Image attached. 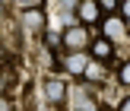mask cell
Listing matches in <instances>:
<instances>
[{
	"label": "cell",
	"instance_id": "cell-5",
	"mask_svg": "<svg viewBox=\"0 0 130 111\" xmlns=\"http://www.w3.org/2000/svg\"><path fill=\"white\" fill-rule=\"evenodd\" d=\"M92 54L99 57V60H111V54H114V44L108 41V38H95V41H92Z\"/></svg>",
	"mask_w": 130,
	"mask_h": 111
},
{
	"label": "cell",
	"instance_id": "cell-11",
	"mask_svg": "<svg viewBox=\"0 0 130 111\" xmlns=\"http://www.w3.org/2000/svg\"><path fill=\"white\" fill-rule=\"evenodd\" d=\"M121 83H124V86H130V60L121 67Z\"/></svg>",
	"mask_w": 130,
	"mask_h": 111
},
{
	"label": "cell",
	"instance_id": "cell-4",
	"mask_svg": "<svg viewBox=\"0 0 130 111\" xmlns=\"http://www.w3.org/2000/svg\"><path fill=\"white\" fill-rule=\"evenodd\" d=\"M86 41H89L86 29H67V32H63V44H67V48H73V51L86 48Z\"/></svg>",
	"mask_w": 130,
	"mask_h": 111
},
{
	"label": "cell",
	"instance_id": "cell-6",
	"mask_svg": "<svg viewBox=\"0 0 130 111\" xmlns=\"http://www.w3.org/2000/svg\"><path fill=\"white\" fill-rule=\"evenodd\" d=\"M86 64H89V57L76 51V54H70L67 60H63V67H67V70H73V73H83V70H86Z\"/></svg>",
	"mask_w": 130,
	"mask_h": 111
},
{
	"label": "cell",
	"instance_id": "cell-8",
	"mask_svg": "<svg viewBox=\"0 0 130 111\" xmlns=\"http://www.w3.org/2000/svg\"><path fill=\"white\" fill-rule=\"evenodd\" d=\"M83 73H86L89 80H105V70L95 67V64H86V70H83Z\"/></svg>",
	"mask_w": 130,
	"mask_h": 111
},
{
	"label": "cell",
	"instance_id": "cell-7",
	"mask_svg": "<svg viewBox=\"0 0 130 111\" xmlns=\"http://www.w3.org/2000/svg\"><path fill=\"white\" fill-rule=\"evenodd\" d=\"M121 35H124V22H121V19H108L105 22V38L108 41H118Z\"/></svg>",
	"mask_w": 130,
	"mask_h": 111
},
{
	"label": "cell",
	"instance_id": "cell-16",
	"mask_svg": "<svg viewBox=\"0 0 130 111\" xmlns=\"http://www.w3.org/2000/svg\"><path fill=\"white\" fill-rule=\"evenodd\" d=\"M121 13H124V19H130V0H124V3H121Z\"/></svg>",
	"mask_w": 130,
	"mask_h": 111
},
{
	"label": "cell",
	"instance_id": "cell-12",
	"mask_svg": "<svg viewBox=\"0 0 130 111\" xmlns=\"http://www.w3.org/2000/svg\"><path fill=\"white\" fill-rule=\"evenodd\" d=\"M38 3H41V0H16V6H22V10H35Z\"/></svg>",
	"mask_w": 130,
	"mask_h": 111
},
{
	"label": "cell",
	"instance_id": "cell-10",
	"mask_svg": "<svg viewBox=\"0 0 130 111\" xmlns=\"http://www.w3.org/2000/svg\"><path fill=\"white\" fill-rule=\"evenodd\" d=\"M0 111H13V99L0 92Z\"/></svg>",
	"mask_w": 130,
	"mask_h": 111
},
{
	"label": "cell",
	"instance_id": "cell-17",
	"mask_svg": "<svg viewBox=\"0 0 130 111\" xmlns=\"http://www.w3.org/2000/svg\"><path fill=\"white\" fill-rule=\"evenodd\" d=\"M118 111H130V99H124V102H121V108Z\"/></svg>",
	"mask_w": 130,
	"mask_h": 111
},
{
	"label": "cell",
	"instance_id": "cell-9",
	"mask_svg": "<svg viewBox=\"0 0 130 111\" xmlns=\"http://www.w3.org/2000/svg\"><path fill=\"white\" fill-rule=\"evenodd\" d=\"M95 3H99V10H118V0H95Z\"/></svg>",
	"mask_w": 130,
	"mask_h": 111
},
{
	"label": "cell",
	"instance_id": "cell-14",
	"mask_svg": "<svg viewBox=\"0 0 130 111\" xmlns=\"http://www.w3.org/2000/svg\"><path fill=\"white\" fill-rule=\"evenodd\" d=\"M76 111H99V105H95V102H83Z\"/></svg>",
	"mask_w": 130,
	"mask_h": 111
},
{
	"label": "cell",
	"instance_id": "cell-1",
	"mask_svg": "<svg viewBox=\"0 0 130 111\" xmlns=\"http://www.w3.org/2000/svg\"><path fill=\"white\" fill-rule=\"evenodd\" d=\"M19 22H22L25 32H32V35H38V32H44V13L38 10H22V16H19Z\"/></svg>",
	"mask_w": 130,
	"mask_h": 111
},
{
	"label": "cell",
	"instance_id": "cell-3",
	"mask_svg": "<svg viewBox=\"0 0 130 111\" xmlns=\"http://www.w3.org/2000/svg\"><path fill=\"white\" fill-rule=\"evenodd\" d=\"M63 95H67V86H63L60 80H44V99L54 102V105H60Z\"/></svg>",
	"mask_w": 130,
	"mask_h": 111
},
{
	"label": "cell",
	"instance_id": "cell-13",
	"mask_svg": "<svg viewBox=\"0 0 130 111\" xmlns=\"http://www.w3.org/2000/svg\"><path fill=\"white\" fill-rule=\"evenodd\" d=\"M44 41H48V44H60V35H54V32H44Z\"/></svg>",
	"mask_w": 130,
	"mask_h": 111
},
{
	"label": "cell",
	"instance_id": "cell-15",
	"mask_svg": "<svg viewBox=\"0 0 130 111\" xmlns=\"http://www.w3.org/2000/svg\"><path fill=\"white\" fill-rule=\"evenodd\" d=\"M60 6H63V10H76V6H79V0H60Z\"/></svg>",
	"mask_w": 130,
	"mask_h": 111
},
{
	"label": "cell",
	"instance_id": "cell-2",
	"mask_svg": "<svg viewBox=\"0 0 130 111\" xmlns=\"http://www.w3.org/2000/svg\"><path fill=\"white\" fill-rule=\"evenodd\" d=\"M76 16H79L86 25H95V22H99V16H102V10H99V3H95V0H79Z\"/></svg>",
	"mask_w": 130,
	"mask_h": 111
}]
</instances>
